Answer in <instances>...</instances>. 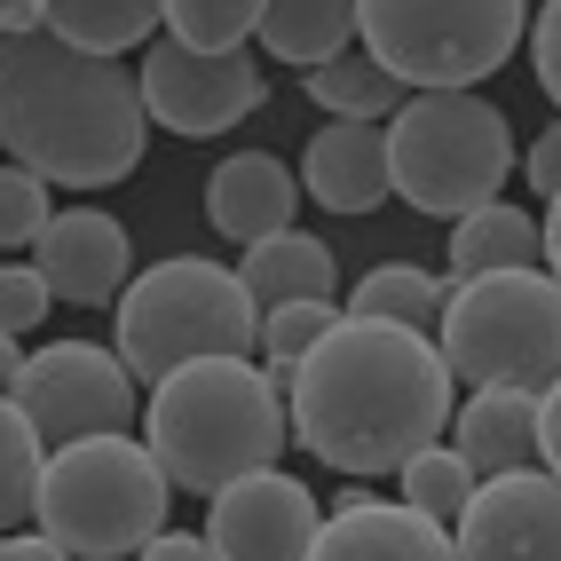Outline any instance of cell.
<instances>
[{"instance_id":"cell-14","label":"cell","mask_w":561,"mask_h":561,"mask_svg":"<svg viewBox=\"0 0 561 561\" xmlns=\"http://www.w3.org/2000/svg\"><path fill=\"white\" fill-rule=\"evenodd\" d=\"M309 561H459V546H451V530H443L435 514H420V506L348 491L341 506L324 514Z\"/></svg>"},{"instance_id":"cell-10","label":"cell","mask_w":561,"mask_h":561,"mask_svg":"<svg viewBox=\"0 0 561 561\" xmlns=\"http://www.w3.org/2000/svg\"><path fill=\"white\" fill-rule=\"evenodd\" d=\"M142 103H151V127L182 135V142H206V135H230L245 111L270 103V64L230 48V56H198L182 41L142 48Z\"/></svg>"},{"instance_id":"cell-16","label":"cell","mask_w":561,"mask_h":561,"mask_svg":"<svg viewBox=\"0 0 561 561\" xmlns=\"http://www.w3.org/2000/svg\"><path fill=\"white\" fill-rule=\"evenodd\" d=\"M293 206H301V182L270 151H238L206 174V221L230 245H261V238L293 230Z\"/></svg>"},{"instance_id":"cell-31","label":"cell","mask_w":561,"mask_h":561,"mask_svg":"<svg viewBox=\"0 0 561 561\" xmlns=\"http://www.w3.org/2000/svg\"><path fill=\"white\" fill-rule=\"evenodd\" d=\"M522 174H530V191H538V198H561V119L530 142V151H522Z\"/></svg>"},{"instance_id":"cell-2","label":"cell","mask_w":561,"mask_h":561,"mask_svg":"<svg viewBox=\"0 0 561 561\" xmlns=\"http://www.w3.org/2000/svg\"><path fill=\"white\" fill-rule=\"evenodd\" d=\"M151 103L127 56H88L56 32L0 41V151L64 191H111L142 167Z\"/></svg>"},{"instance_id":"cell-3","label":"cell","mask_w":561,"mask_h":561,"mask_svg":"<svg viewBox=\"0 0 561 561\" xmlns=\"http://www.w3.org/2000/svg\"><path fill=\"white\" fill-rule=\"evenodd\" d=\"M142 443L167 467L174 491L214 499L230 482L277 467V451L293 443L285 420V380L253 356H198L151 380V403H142Z\"/></svg>"},{"instance_id":"cell-20","label":"cell","mask_w":561,"mask_h":561,"mask_svg":"<svg viewBox=\"0 0 561 561\" xmlns=\"http://www.w3.org/2000/svg\"><path fill=\"white\" fill-rule=\"evenodd\" d=\"M41 24L88 56H142L167 32V0H48Z\"/></svg>"},{"instance_id":"cell-35","label":"cell","mask_w":561,"mask_h":561,"mask_svg":"<svg viewBox=\"0 0 561 561\" xmlns=\"http://www.w3.org/2000/svg\"><path fill=\"white\" fill-rule=\"evenodd\" d=\"M48 0H0V41H16V32H41Z\"/></svg>"},{"instance_id":"cell-18","label":"cell","mask_w":561,"mask_h":561,"mask_svg":"<svg viewBox=\"0 0 561 561\" xmlns=\"http://www.w3.org/2000/svg\"><path fill=\"white\" fill-rule=\"evenodd\" d=\"M238 277L253 293V309H285V301H332L341 293V261H332V245L317 230H277V238L245 245Z\"/></svg>"},{"instance_id":"cell-9","label":"cell","mask_w":561,"mask_h":561,"mask_svg":"<svg viewBox=\"0 0 561 561\" xmlns=\"http://www.w3.org/2000/svg\"><path fill=\"white\" fill-rule=\"evenodd\" d=\"M24 420L41 427V443H80V435H127L135 420V371L119 364V348L103 341H48L41 356H24L16 380Z\"/></svg>"},{"instance_id":"cell-7","label":"cell","mask_w":561,"mask_h":561,"mask_svg":"<svg viewBox=\"0 0 561 561\" xmlns=\"http://www.w3.org/2000/svg\"><path fill=\"white\" fill-rule=\"evenodd\" d=\"M435 348L467 388H530L561 380V277L546 270H499L451 285V309L435 324Z\"/></svg>"},{"instance_id":"cell-17","label":"cell","mask_w":561,"mask_h":561,"mask_svg":"<svg viewBox=\"0 0 561 561\" xmlns=\"http://www.w3.org/2000/svg\"><path fill=\"white\" fill-rule=\"evenodd\" d=\"M451 451L491 482V474H522L538 467V396L530 388H474L451 420Z\"/></svg>"},{"instance_id":"cell-15","label":"cell","mask_w":561,"mask_h":561,"mask_svg":"<svg viewBox=\"0 0 561 561\" xmlns=\"http://www.w3.org/2000/svg\"><path fill=\"white\" fill-rule=\"evenodd\" d=\"M301 191L324 214H371L388 191V127L380 119H324L301 151Z\"/></svg>"},{"instance_id":"cell-26","label":"cell","mask_w":561,"mask_h":561,"mask_svg":"<svg viewBox=\"0 0 561 561\" xmlns=\"http://www.w3.org/2000/svg\"><path fill=\"white\" fill-rule=\"evenodd\" d=\"M396 482H403V506L435 514L443 530H451V522L467 514V499L482 491V474H474V467H467V459L451 451V443H435V451H420V459H411V467H403Z\"/></svg>"},{"instance_id":"cell-32","label":"cell","mask_w":561,"mask_h":561,"mask_svg":"<svg viewBox=\"0 0 561 561\" xmlns=\"http://www.w3.org/2000/svg\"><path fill=\"white\" fill-rule=\"evenodd\" d=\"M135 561H221V553L206 546V530H159Z\"/></svg>"},{"instance_id":"cell-37","label":"cell","mask_w":561,"mask_h":561,"mask_svg":"<svg viewBox=\"0 0 561 561\" xmlns=\"http://www.w3.org/2000/svg\"><path fill=\"white\" fill-rule=\"evenodd\" d=\"M546 277H561V198H546Z\"/></svg>"},{"instance_id":"cell-33","label":"cell","mask_w":561,"mask_h":561,"mask_svg":"<svg viewBox=\"0 0 561 561\" xmlns=\"http://www.w3.org/2000/svg\"><path fill=\"white\" fill-rule=\"evenodd\" d=\"M538 467L561 482V380L538 396Z\"/></svg>"},{"instance_id":"cell-23","label":"cell","mask_w":561,"mask_h":561,"mask_svg":"<svg viewBox=\"0 0 561 561\" xmlns=\"http://www.w3.org/2000/svg\"><path fill=\"white\" fill-rule=\"evenodd\" d=\"M348 309L356 317H380V324H403V332H427V341H435L443 309H451V277H427V270H411V261H380V270L356 277Z\"/></svg>"},{"instance_id":"cell-13","label":"cell","mask_w":561,"mask_h":561,"mask_svg":"<svg viewBox=\"0 0 561 561\" xmlns=\"http://www.w3.org/2000/svg\"><path fill=\"white\" fill-rule=\"evenodd\" d=\"M32 270L48 277L56 301L103 309L135 285V238H127V221L103 214V206H64L41 230V245H32Z\"/></svg>"},{"instance_id":"cell-28","label":"cell","mask_w":561,"mask_h":561,"mask_svg":"<svg viewBox=\"0 0 561 561\" xmlns=\"http://www.w3.org/2000/svg\"><path fill=\"white\" fill-rule=\"evenodd\" d=\"M56 221V198L32 167H0V245H41V230Z\"/></svg>"},{"instance_id":"cell-12","label":"cell","mask_w":561,"mask_h":561,"mask_svg":"<svg viewBox=\"0 0 561 561\" xmlns=\"http://www.w3.org/2000/svg\"><path fill=\"white\" fill-rule=\"evenodd\" d=\"M459 561H561V482L546 467L491 474L451 522Z\"/></svg>"},{"instance_id":"cell-25","label":"cell","mask_w":561,"mask_h":561,"mask_svg":"<svg viewBox=\"0 0 561 561\" xmlns=\"http://www.w3.org/2000/svg\"><path fill=\"white\" fill-rule=\"evenodd\" d=\"M270 0H167V41L198 48V56H230L261 32Z\"/></svg>"},{"instance_id":"cell-5","label":"cell","mask_w":561,"mask_h":561,"mask_svg":"<svg viewBox=\"0 0 561 561\" xmlns=\"http://www.w3.org/2000/svg\"><path fill=\"white\" fill-rule=\"evenodd\" d=\"M514 159L522 151L506 111L474 88L403 95V111L388 119V191L427 221H467L474 206H499Z\"/></svg>"},{"instance_id":"cell-27","label":"cell","mask_w":561,"mask_h":561,"mask_svg":"<svg viewBox=\"0 0 561 561\" xmlns=\"http://www.w3.org/2000/svg\"><path fill=\"white\" fill-rule=\"evenodd\" d=\"M332 324H341V309H332V301H285V309H261V364H270L277 380H285V371L301 364Z\"/></svg>"},{"instance_id":"cell-30","label":"cell","mask_w":561,"mask_h":561,"mask_svg":"<svg viewBox=\"0 0 561 561\" xmlns=\"http://www.w3.org/2000/svg\"><path fill=\"white\" fill-rule=\"evenodd\" d=\"M530 71H538L546 103L561 111V0H546V9L530 16Z\"/></svg>"},{"instance_id":"cell-36","label":"cell","mask_w":561,"mask_h":561,"mask_svg":"<svg viewBox=\"0 0 561 561\" xmlns=\"http://www.w3.org/2000/svg\"><path fill=\"white\" fill-rule=\"evenodd\" d=\"M24 380V348H16V332H0V396H16Z\"/></svg>"},{"instance_id":"cell-11","label":"cell","mask_w":561,"mask_h":561,"mask_svg":"<svg viewBox=\"0 0 561 561\" xmlns=\"http://www.w3.org/2000/svg\"><path fill=\"white\" fill-rule=\"evenodd\" d=\"M317 530H324V506L285 467H261L206 499V546L221 561H309Z\"/></svg>"},{"instance_id":"cell-29","label":"cell","mask_w":561,"mask_h":561,"mask_svg":"<svg viewBox=\"0 0 561 561\" xmlns=\"http://www.w3.org/2000/svg\"><path fill=\"white\" fill-rule=\"evenodd\" d=\"M48 309H56L48 277L32 270V261H0V332H32Z\"/></svg>"},{"instance_id":"cell-8","label":"cell","mask_w":561,"mask_h":561,"mask_svg":"<svg viewBox=\"0 0 561 561\" xmlns=\"http://www.w3.org/2000/svg\"><path fill=\"white\" fill-rule=\"evenodd\" d=\"M530 41V0H356V48H371L411 95L482 88Z\"/></svg>"},{"instance_id":"cell-1","label":"cell","mask_w":561,"mask_h":561,"mask_svg":"<svg viewBox=\"0 0 561 561\" xmlns=\"http://www.w3.org/2000/svg\"><path fill=\"white\" fill-rule=\"evenodd\" d=\"M285 420L332 474H403L459 420V380L427 332L341 309V324L285 371Z\"/></svg>"},{"instance_id":"cell-19","label":"cell","mask_w":561,"mask_h":561,"mask_svg":"<svg viewBox=\"0 0 561 561\" xmlns=\"http://www.w3.org/2000/svg\"><path fill=\"white\" fill-rule=\"evenodd\" d=\"M499 270H546V221L522 206H474L451 221V285L467 277H499Z\"/></svg>"},{"instance_id":"cell-4","label":"cell","mask_w":561,"mask_h":561,"mask_svg":"<svg viewBox=\"0 0 561 561\" xmlns=\"http://www.w3.org/2000/svg\"><path fill=\"white\" fill-rule=\"evenodd\" d=\"M167 499H174V482L142 435H80L48 451L32 522L71 561H135L167 530Z\"/></svg>"},{"instance_id":"cell-22","label":"cell","mask_w":561,"mask_h":561,"mask_svg":"<svg viewBox=\"0 0 561 561\" xmlns=\"http://www.w3.org/2000/svg\"><path fill=\"white\" fill-rule=\"evenodd\" d=\"M301 80H309V103L324 111V119H380V127H388L396 111H403V95H411L371 48H348V56L301 71Z\"/></svg>"},{"instance_id":"cell-24","label":"cell","mask_w":561,"mask_h":561,"mask_svg":"<svg viewBox=\"0 0 561 561\" xmlns=\"http://www.w3.org/2000/svg\"><path fill=\"white\" fill-rule=\"evenodd\" d=\"M41 467H48L41 427L24 420V403H16V396H0V538L24 530L32 506H41Z\"/></svg>"},{"instance_id":"cell-6","label":"cell","mask_w":561,"mask_h":561,"mask_svg":"<svg viewBox=\"0 0 561 561\" xmlns=\"http://www.w3.org/2000/svg\"><path fill=\"white\" fill-rule=\"evenodd\" d=\"M111 317H119V364L135 380H167L198 356H261V309L245 277L206 253L151 261Z\"/></svg>"},{"instance_id":"cell-21","label":"cell","mask_w":561,"mask_h":561,"mask_svg":"<svg viewBox=\"0 0 561 561\" xmlns=\"http://www.w3.org/2000/svg\"><path fill=\"white\" fill-rule=\"evenodd\" d=\"M253 41L270 48L277 64L317 71V64H332V56L356 48V0H270Z\"/></svg>"},{"instance_id":"cell-34","label":"cell","mask_w":561,"mask_h":561,"mask_svg":"<svg viewBox=\"0 0 561 561\" xmlns=\"http://www.w3.org/2000/svg\"><path fill=\"white\" fill-rule=\"evenodd\" d=\"M0 561H71L56 538H41V530H9L0 538Z\"/></svg>"}]
</instances>
